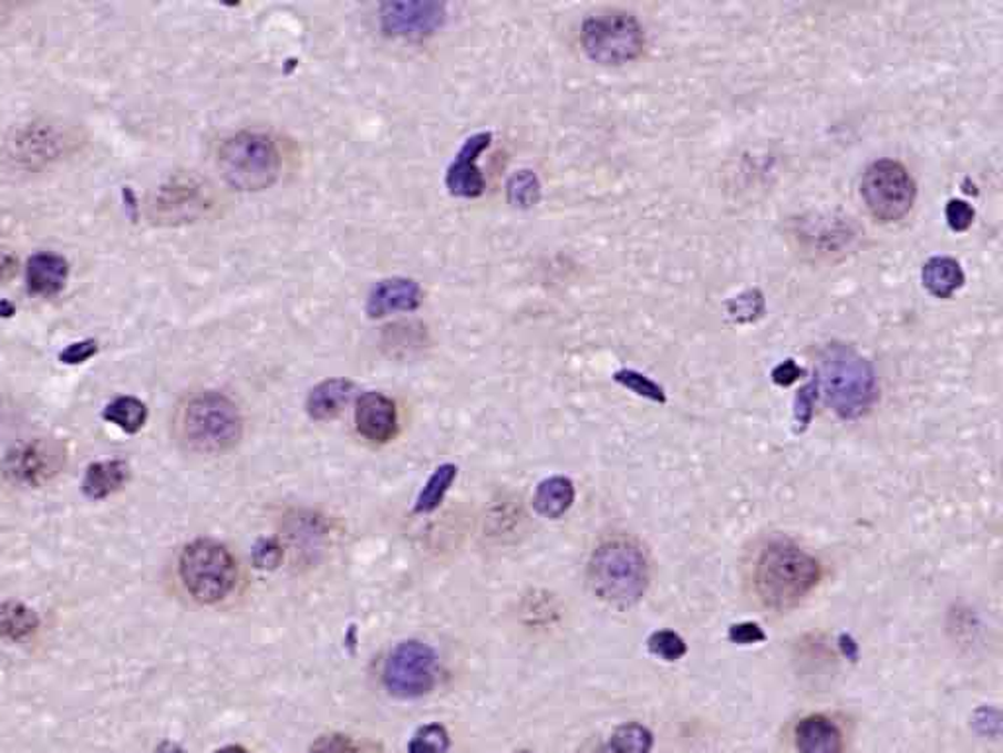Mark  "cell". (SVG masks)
Returning <instances> with one entry per match:
<instances>
[{"instance_id": "obj_6", "label": "cell", "mask_w": 1003, "mask_h": 753, "mask_svg": "<svg viewBox=\"0 0 1003 753\" xmlns=\"http://www.w3.org/2000/svg\"><path fill=\"white\" fill-rule=\"evenodd\" d=\"M179 574L188 595L198 602L216 605L238 582V565L230 549L214 539H196L183 549Z\"/></svg>"}, {"instance_id": "obj_30", "label": "cell", "mask_w": 1003, "mask_h": 753, "mask_svg": "<svg viewBox=\"0 0 1003 753\" xmlns=\"http://www.w3.org/2000/svg\"><path fill=\"white\" fill-rule=\"evenodd\" d=\"M251 556H254V564L259 569H267V571L277 569L282 561L281 544L272 538L259 539Z\"/></svg>"}, {"instance_id": "obj_1", "label": "cell", "mask_w": 1003, "mask_h": 753, "mask_svg": "<svg viewBox=\"0 0 1003 753\" xmlns=\"http://www.w3.org/2000/svg\"><path fill=\"white\" fill-rule=\"evenodd\" d=\"M814 381L817 391L824 393L825 403L839 419H860L875 404V369L849 345H827Z\"/></svg>"}, {"instance_id": "obj_18", "label": "cell", "mask_w": 1003, "mask_h": 753, "mask_svg": "<svg viewBox=\"0 0 1003 753\" xmlns=\"http://www.w3.org/2000/svg\"><path fill=\"white\" fill-rule=\"evenodd\" d=\"M923 287L937 299H951L964 285L961 264L952 257H931L921 271Z\"/></svg>"}, {"instance_id": "obj_9", "label": "cell", "mask_w": 1003, "mask_h": 753, "mask_svg": "<svg viewBox=\"0 0 1003 753\" xmlns=\"http://www.w3.org/2000/svg\"><path fill=\"white\" fill-rule=\"evenodd\" d=\"M383 681L392 697L399 699L424 697L434 689L437 681L435 651L417 640L399 643L386 659Z\"/></svg>"}, {"instance_id": "obj_34", "label": "cell", "mask_w": 1003, "mask_h": 753, "mask_svg": "<svg viewBox=\"0 0 1003 753\" xmlns=\"http://www.w3.org/2000/svg\"><path fill=\"white\" fill-rule=\"evenodd\" d=\"M765 632L761 626L755 622H741L730 628V640L740 646H751V643L765 642Z\"/></svg>"}, {"instance_id": "obj_33", "label": "cell", "mask_w": 1003, "mask_h": 753, "mask_svg": "<svg viewBox=\"0 0 1003 753\" xmlns=\"http://www.w3.org/2000/svg\"><path fill=\"white\" fill-rule=\"evenodd\" d=\"M96 351H99V343L94 340H83V342L71 343L61 351L60 360L65 365H79V363L91 360Z\"/></svg>"}, {"instance_id": "obj_15", "label": "cell", "mask_w": 1003, "mask_h": 753, "mask_svg": "<svg viewBox=\"0 0 1003 753\" xmlns=\"http://www.w3.org/2000/svg\"><path fill=\"white\" fill-rule=\"evenodd\" d=\"M68 277L69 264L65 257L42 251L28 259L27 287L35 297H53L63 291Z\"/></svg>"}, {"instance_id": "obj_22", "label": "cell", "mask_w": 1003, "mask_h": 753, "mask_svg": "<svg viewBox=\"0 0 1003 753\" xmlns=\"http://www.w3.org/2000/svg\"><path fill=\"white\" fill-rule=\"evenodd\" d=\"M455 477H457V467L453 463L440 465L435 470L434 475L425 483L424 491L420 493L414 510L417 514H427L435 510L437 506L442 505L443 497L447 495V491L453 485Z\"/></svg>"}, {"instance_id": "obj_11", "label": "cell", "mask_w": 1003, "mask_h": 753, "mask_svg": "<svg viewBox=\"0 0 1003 753\" xmlns=\"http://www.w3.org/2000/svg\"><path fill=\"white\" fill-rule=\"evenodd\" d=\"M386 35L404 40H424L445 24L447 10L442 2H386L379 9Z\"/></svg>"}, {"instance_id": "obj_8", "label": "cell", "mask_w": 1003, "mask_h": 753, "mask_svg": "<svg viewBox=\"0 0 1003 753\" xmlns=\"http://www.w3.org/2000/svg\"><path fill=\"white\" fill-rule=\"evenodd\" d=\"M916 195L918 188L910 172L892 159L872 163L860 180V197L878 223H898L910 215Z\"/></svg>"}, {"instance_id": "obj_7", "label": "cell", "mask_w": 1003, "mask_h": 753, "mask_svg": "<svg viewBox=\"0 0 1003 753\" xmlns=\"http://www.w3.org/2000/svg\"><path fill=\"white\" fill-rule=\"evenodd\" d=\"M582 50L600 65H623L645 50V30L638 18L612 10L587 18L580 30Z\"/></svg>"}, {"instance_id": "obj_38", "label": "cell", "mask_w": 1003, "mask_h": 753, "mask_svg": "<svg viewBox=\"0 0 1003 753\" xmlns=\"http://www.w3.org/2000/svg\"><path fill=\"white\" fill-rule=\"evenodd\" d=\"M159 753H185V752H183V750H180L179 745L165 744V745H163L162 752H159Z\"/></svg>"}, {"instance_id": "obj_24", "label": "cell", "mask_w": 1003, "mask_h": 753, "mask_svg": "<svg viewBox=\"0 0 1003 753\" xmlns=\"http://www.w3.org/2000/svg\"><path fill=\"white\" fill-rule=\"evenodd\" d=\"M653 734L641 724H623L610 737V753H651Z\"/></svg>"}, {"instance_id": "obj_39", "label": "cell", "mask_w": 1003, "mask_h": 753, "mask_svg": "<svg viewBox=\"0 0 1003 753\" xmlns=\"http://www.w3.org/2000/svg\"><path fill=\"white\" fill-rule=\"evenodd\" d=\"M514 753H531V752H524V750H519V752H514Z\"/></svg>"}, {"instance_id": "obj_29", "label": "cell", "mask_w": 1003, "mask_h": 753, "mask_svg": "<svg viewBox=\"0 0 1003 753\" xmlns=\"http://www.w3.org/2000/svg\"><path fill=\"white\" fill-rule=\"evenodd\" d=\"M816 399V381H811L808 385L802 386L798 394H796V401H794V419H796V424L799 426V432H804V430L808 429L811 416H814Z\"/></svg>"}, {"instance_id": "obj_23", "label": "cell", "mask_w": 1003, "mask_h": 753, "mask_svg": "<svg viewBox=\"0 0 1003 753\" xmlns=\"http://www.w3.org/2000/svg\"><path fill=\"white\" fill-rule=\"evenodd\" d=\"M38 626V618L30 608L22 605H2L0 607V636L10 638V640H20L28 633H32Z\"/></svg>"}, {"instance_id": "obj_31", "label": "cell", "mask_w": 1003, "mask_h": 753, "mask_svg": "<svg viewBox=\"0 0 1003 753\" xmlns=\"http://www.w3.org/2000/svg\"><path fill=\"white\" fill-rule=\"evenodd\" d=\"M944 215H947V223L951 226V230L954 231H966L974 223V208L961 198L949 200Z\"/></svg>"}, {"instance_id": "obj_35", "label": "cell", "mask_w": 1003, "mask_h": 753, "mask_svg": "<svg viewBox=\"0 0 1003 753\" xmlns=\"http://www.w3.org/2000/svg\"><path fill=\"white\" fill-rule=\"evenodd\" d=\"M802 375H804V369L799 368L796 361L786 360L783 361L780 365L774 368L773 381L776 385L790 386L792 383H796Z\"/></svg>"}, {"instance_id": "obj_21", "label": "cell", "mask_w": 1003, "mask_h": 753, "mask_svg": "<svg viewBox=\"0 0 1003 753\" xmlns=\"http://www.w3.org/2000/svg\"><path fill=\"white\" fill-rule=\"evenodd\" d=\"M103 416L122 432L136 434L145 426L147 406L136 396H118L111 404H106Z\"/></svg>"}, {"instance_id": "obj_37", "label": "cell", "mask_w": 1003, "mask_h": 753, "mask_svg": "<svg viewBox=\"0 0 1003 753\" xmlns=\"http://www.w3.org/2000/svg\"><path fill=\"white\" fill-rule=\"evenodd\" d=\"M214 753H249V752H247L246 747H241V745H226V747H220V750H216V752H214Z\"/></svg>"}, {"instance_id": "obj_13", "label": "cell", "mask_w": 1003, "mask_h": 753, "mask_svg": "<svg viewBox=\"0 0 1003 753\" xmlns=\"http://www.w3.org/2000/svg\"><path fill=\"white\" fill-rule=\"evenodd\" d=\"M355 424L361 436L373 444H389L399 434L396 404L386 394L363 393L355 404Z\"/></svg>"}, {"instance_id": "obj_17", "label": "cell", "mask_w": 1003, "mask_h": 753, "mask_svg": "<svg viewBox=\"0 0 1003 753\" xmlns=\"http://www.w3.org/2000/svg\"><path fill=\"white\" fill-rule=\"evenodd\" d=\"M355 385L348 379H328L308 394L307 411L318 422L338 419L349 403Z\"/></svg>"}, {"instance_id": "obj_28", "label": "cell", "mask_w": 1003, "mask_h": 753, "mask_svg": "<svg viewBox=\"0 0 1003 753\" xmlns=\"http://www.w3.org/2000/svg\"><path fill=\"white\" fill-rule=\"evenodd\" d=\"M649 651L664 661H679L686 656V643L681 636L671 630H661L649 638Z\"/></svg>"}, {"instance_id": "obj_3", "label": "cell", "mask_w": 1003, "mask_h": 753, "mask_svg": "<svg viewBox=\"0 0 1003 753\" xmlns=\"http://www.w3.org/2000/svg\"><path fill=\"white\" fill-rule=\"evenodd\" d=\"M819 564L806 549L790 541H774L763 549L755 569V585L763 605L774 610L796 607L819 582Z\"/></svg>"}, {"instance_id": "obj_20", "label": "cell", "mask_w": 1003, "mask_h": 753, "mask_svg": "<svg viewBox=\"0 0 1003 753\" xmlns=\"http://www.w3.org/2000/svg\"><path fill=\"white\" fill-rule=\"evenodd\" d=\"M128 481V465L120 460L93 463L85 473L83 491L91 498H104L116 493Z\"/></svg>"}, {"instance_id": "obj_10", "label": "cell", "mask_w": 1003, "mask_h": 753, "mask_svg": "<svg viewBox=\"0 0 1003 753\" xmlns=\"http://www.w3.org/2000/svg\"><path fill=\"white\" fill-rule=\"evenodd\" d=\"M63 460H65V455L61 452L60 445L45 442V440H34V442L18 445L4 455L2 473L10 483L38 487L45 481L52 479L53 475L61 470Z\"/></svg>"}, {"instance_id": "obj_27", "label": "cell", "mask_w": 1003, "mask_h": 753, "mask_svg": "<svg viewBox=\"0 0 1003 753\" xmlns=\"http://www.w3.org/2000/svg\"><path fill=\"white\" fill-rule=\"evenodd\" d=\"M613 381L625 386V389H630L639 396H645L649 401H655V403H664L666 401L663 389L656 385L655 381H651L649 376L641 375L633 369H621L618 373H613Z\"/></svg>"}, {"instance_id": "obj_14", "label": "cell", "mask_w": 1003, "mask_h": 753, "mask_svg": "<svg viewBox=\"0 0 1003 753\" xmlns=\"http://www.w3.org/2000/svg\"><path fill=\"white\" fill-rule=\"evenodd\" d=\"M424 291L416 281L406 277H392L374 287L366 300V314L371 318L389 317L392 312H412L422 307Z\"/></svg>"}, {"instance_id": "obj_5", "label": "cell", "mask_w": 1003, "mask_h": 753, "mask_svg": "<svg viewBox=\"0 0 1003 753\" xmlns=\"http://www.w3.org/2000/svg\"><path fill=\"white\" fill-rule=\"evenodd\" d=\"M282 159L277 144L267 134L239 132L221 142L218 169L238 190H263L279 179Z\"/></svg>"}, {"instance_id": "obj_25", "label": "cell", "mask_w": 1003, "mask_h": 753, "mask_svg": "<svg viewBox=\"0 0 1003 753\" xmlns=\"http://www.w3.org/2000/svg\"><path fill=\"white\" fill-rule=\"evenodd\" d=\"M541 198V183L531 169H521L508 180V200L516 208H531Z\"/></svg>"}, {"instance_id": "obj_36", "label": "cell", "mask_w": 1003, "mask_h": 753, "mask_svg": "<svg viewBox=\"0 0 1003 753\" xmlns=\"http://www.w3.org/2000/svg\"><path fill=\"white\" fill-rule=\"evenodd\" d=\"M14 314H17V307L9 300H0V320H7V318H12Z\"/></svg>"}, {"instance_id": "obj_26", "label": "cell", "mask_w": 1003, "mask_h": 753, "mask_svg": "<svg viewBox=\"0 0 1003 753\" xmlns=\"http://www.w3.org/2000/svg\"><path fill=\"white\" fill-rule=\"evenodd\" d=\"M449 732L442 724H425L417 728L410 740L409 753H447L449 752Z\"/></svg>"}, {"instance_id": "obj_32", "label": "cell", "mask_w": 1003, "mask_h": 753, "mask_svg": "<svg viewBox=\"0 0 1003 753\" xmlns=\"http://www.w3.org/2000/svg\"><path fill=\"white\" fill-rule=\"evenodd\" d=\"M310 753H361L359 745L343 734H325L316 740Z\"/></svg>"}, {"instance_id": "obj_16", "label": "cell", "mask_w": 1003, "mask_h": 753, "mask_svg": "<svg viewBox=\"0 0 1003 753\" xmlns=\"http://www.w3.org/2000/svg\"><path fill=\"white\" fill-rule=\"evenodd\" d=\"M799 753H842L841 730L821 714L802 720L796 726Z\"/></svg>"}, {"instance_id": "obj_12", "label": "cell", "mask_w": 1003, "mask_h": 753, "mask_svg": "<svg viewBox=\"0 0 1003 753\" xmlns=\"http://www.w3.org/2000/svg\"><path fill=\"white\" fill-rule=\"evenodd\" d=\"M493 144L490 132H476L465 140L455 159L445 173V187L453 197L478 198L485 193L486 180L480 169L476 167V159L485 154Z\"/></svg>"}, {"instance_id": "obj_2", "label": "cell", "mask_w": 1003, "mask_h": 753, "mask_svg": "<svg viewBox=\"0 0 1003 753\" xmlns=\"http://www.w3.org/2000/svg\"><path fill=\"white\" fill-rule=\"evenodd\" d=\"M588 581L598 599L612 607H633L649 585L645 551L633 539H608L590 557Z\"/></svg>"}, {"instance_id": "obj_4", "label": "cell", "mask_w": 1003, "mask_h": 753, "mask_svg": "<svg viewBox=\"0 0 1003 753\" xmlns=\"http://www.w3.org/2000/svg\"><path fill=\"white\" fill-rule=\"evenodd\" d=\"M180 442L196 454L230 452L244 434V419L236 403L216 391L190 396L177 416Z\"/></svg>"}, {"instance_id": "obj_19", "label": "cell", "mask_w": 1003, "mask_h": 753, "mask_svg": "<svg viewBox=\"0 0 1003 753\" xmlns=\"http://www.w3.org/2000/svg\"><path fill=\"white\" fill-rule=\"evenodd\" d=\"M575 503V485L567 477H549L539 483L534 497L537 513L545 518H561Z\"/></svg>"}]
</instances>
